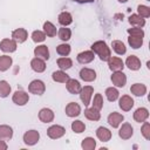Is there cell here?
<instances>
[{
    "instance_id": "cell-1",
    "label": "cell",
    "mask_w": 150,
    "mask_h": 150,
    "mask_svg": "<svg viewBox=\"0 0 150 150\" xmlns=\"http://www.w3.org/2000/svg\"><path fill=\"white\" fill-rule=\"evenodd\" d=\"M90 48L94 52V54H96L100 57L101 61H108L109 57L111 56V49H110V47H108L107 42L103 40L95 41Z\"/></svg>"
},
{
    "instance_id": "cell-2",
    "label": "cell",
    "mask_w": 150,
    "mask_h": 150,
    "mask_svg": "<svg viewBox=\"0 0 150 150\" xmlns=\"http://www.w3.org/2000/svg\"><path fill=\"white\" fill-rule=\"evenodd\" d=\"M28 91L30 94H34V95H38V96H41L45 94L46 91V84L43 81L41 80H33L29 84H28Z\"/></svg>"
},
{
    "instance_id": "cell-3",
    "label": "cell",
    "mask_w": 150,
    "mask_h": 150,
    "mask_svg": "<svg viewBox=\"0 0 150 150\" xmlns=\"http://www.w3.org/2000/svg\"><path fill=\"white\" fill-rule=\"evenodd\" d=\"M39 139H40V132H39L38 130H34V129L27 130V131L23 134V136H22L23 143H25L26 145H28V146L35 145V144L39 142Z\"/></svg>"
},
{
    "instance_id": "cell-4",
    "label": "cell",
    "mask_w": 150,
    "mask_h": 150,
    "mask_svg": "<svg viewBox=\"0 0 150 150\" xmlns=\"http://www.w3.org/2000/svg\"><path fill=\"white\" fill-rule=\"evenodd\" d=\"M66 134V128L59 124H53L47 129V136L50 139H59Z\"/></svg>"
},
{
    "instance_id": "cell-5",
    "label": "cell",
    "mask_w": 150,
    "mask_h": 150,
    "mask_svg": "<svg viewBox=\"0 0 150 150\" xmlns=\"http://www.w3.org/2000/svg\"><path fill=\"white\" fill-rule=\"evenodd\" d=\"M93 94H94V88H93L91 86H84V87L81 88L79 95H80L81 102H82L86 107H88V105L90 104L91 98H93Z\"/></svg>"
},
{
    "instance_id": "cell-6",
    "label": "cell",
    "mask_w": 150,
    "mask_h": 150,
    "mask_svg": "<svg viewBox=\"0 0 150 150\" xmlns=\"http://www.w3.org/2000/svg\"><path fill=\"white\" fill-rule=\"evenodd\" d=\"M110 80H111L114 87H116V88H123L127 84V75L123 73V70L112 71Z\"/></svg>"
},
{
    "instance_id": "cell-7",
    "label": "cell",
    "mask_w": 150,
    "mask_h": 150,
    "mask_svg": "<svg viewBox=\"0 0 150 150\" xmlns=\"http://www.w3.org/2000/svg\"><path fill=\"white\" fill-rule=\"evenodd\" d=\"M12 101L14 104L22 107V105H26L28 103L29 95H28V93H26L23 90H16L12 96Z\"/></svg>"
},
{
    "instance_id": "cell-8",
    "label": "cell",
    "mask_w": 150,
    "mask_h": 150,
    "mask_svg": "<svg viewBox=\"0 0 150 150\" xmlns=\"http://www.w3.org/2000/svg\"><path fill=\"white\" fill-rule=\"evenodd\" d=\"M18 48V43L13 39L5 38L0 41V49L4 53H14Z\"/></svg>"
},
{
    "instance_id": "cell-9",
    "label": "cell",
    "mask_w": 150,
    "mask_h": 150,
    "mask_svg": "<svg viewBox=\"0 0 150 150\" xmlns=\"http://www.w3.org/2000/svg\"><path fill=\"white\" fill-rule=\"evenodd\" d=\"M108 62V67L111 71H120L124 68V61L118 56H110Z\"/></svg>"
},
{
    "instance_id": "cell-10",
    "label": "cell",
    "mask_w": 150,
    "mask_h": 150,
    "mask_svg": "<svg viewBox=\"0 0 150 150\" xmlns=\"http://www.w3.org/2000/svg\"><path fill=\"white\" fill-rule=\"evenodd\" d=\"M79 76H80V79H81L82 81H84V82H94V81L96 80V77H97L96 71H95L94 69L87 68V67H84V68H82V69L80 70Z\"/></svg>"
},
{
    "instance_id": "cell-11",
    "label": "cell",
    "mask_w": 150,
    "mask_h": 150,
    "mask_svg": "<svg viewBox=\"0 0 150 150\" xmlns=\"http://www.w3.org/2000/svg\"><path fill=\"white\" fill-rule=\"evenodd\" d=\"M134 104H135L134 98L129 95H122L121 97H118V107L123 111H130L132 109Z\"/></svg>"
},
{
    "instance_id": "cell-12",
    "label": "cell",
    "mask_w": 150,
    "mask_h": 150,
    "mask_svg": "<svg viewBox=\"0 0 150 150\" xmlns=\"http://www.w3.org/2000/svg\"><path fill=\"white\" fill-rule=\"evenodd\" d=\"M122 125H120V130H118V136L122 138V139H129L132 137L134 135V128L131 127L130 123L125 122V123H121Z\"/></svg>"
},
{
    "instance_id": "cell-13",
    "label": "cell",
    "mask_w": 150,
    "mask_h": 150,
    "mask_svg": "<svg viewBox=\"0 0 150 150\" xmlns=\"http://www.w3.org/2000/svg\"><path fill=\"white\" fill-rule=\"evenodd\" d=\"M38 117L39 120L42 122V123H50L54 121V117H55V114L52 109L49 108H42L40 109L39 114H38Z\"/></svg>"
},
{
    "instance_id": "cell-14",
    "label": "cell",
    "mask_w": 150,
    "mask_h": 150,
    "mask_svg": "<svg viewBox=\"0 0 150 150\" xmlns=\"http://www.w3.org/2000/svg\"><path fill=\"white\" fill-rule=\"evenodd\" d=\"M108 123H109V125L110 127H112L114 129H116V128H118L120 125H121V123L124 121V116L122 115V114H120V112H117V111H112V112H110L109 115H108Z\"/></svg>"
},
{
    "instance_id": "cell-15",
    "label": "cell",
    "mask_w": 150,
    "mask_h": 150,
    "mask_svg": "<svg viewBox=\"0 0 150 150\" xmlns=\"http://www.w3.org/2000/svg\"><path fill=\"white\" fill-rule=\"evenodd\" d=\"M94 59H95V54H94V52H93L91 49H90V50H83V52L79 53L77 56H76L77 62L81 63V64L90 63V62L94 61Z\"/></svg>"
},
{
    "instance_id": "cell-16",
    "label": "cell",
    "mask_w": 150,
    "mask_h": 150,
    "mask_svg": "<svg viewBox=\"0 0 150 150\" xmlns=\"http://www.w3.org/2000/svg\"><path fill=\"white\" fill-rule=\"evenodd\" d=\"M141 60L138 59V56L136 55H129L124 62V67H128L130 70H139L141 69Z\"/></svg>"
},
{
    "instance_id": "cell-17",
    "label": "cell",
    "mask_w": 150,
    "mask_h": 150,
    "mask_svg": "<svg viewBox=\"0 0 150 150\" xmlns=\"http://www.w3.org/2000/svg\"><path fill=\"white\" fill-rule=\"evenodd\" d=\"M64 111H66V115L68 116V117H77V116H80V114H81V107H80V104L79 103H76V102H69L67 105H66V109H64Z\"/></svg>"
},
{
    "instance_id": "cell-18",
    "label": "cell",
    "mask_w": 150,
    "mask_h": 150,
    "mask_svg": "<svg viewBox=\"0 0 150 150\" xmlns=\"http://www.w3.org/2000/svg\"><path fill=\"white\" fill-rule=\"evenodd\" d=\"M12 39L16 43H23L28 39V32L25 28H16L12 32Z\"/></svg>"
},
{
    "instance_id": "cell-19",
    "label": "cell",
    "mask_w": 150,
    "mask_h": 150,
    "mask_svg": "<svg viewBox=\"0 0 150 150\" xmlns=\"http://www.w3.org/2000/svg\"><path fill=\"white\" fill-rule=\"evenodd\" d=\"M134 117V121L137 122V123H143L144 121H146L149 118V110L144 107H141V108H137L132 115Z\"/></svg>"
},
{
    "instance_id": "cell-20",
    "label": "cell",
    "mask_w": 150,
    "mask_h": 150,
    "mask_svg": "<svg viewBox=\"0 0 150 150\" xmlns=\"http://www.w3.org/2000/svg\"><path fill=\"white\" fill-rule=\"evenodd\" d=\"M46 61L40 59V57H33L30 60V68L35 71V73H43L46 70Z\"/></svg>"
},
{
    "instance_id": "cell-21",
    "label": "cell",
    "mask_w": 150,
    "mask_h": 150,
    "mask_svg": "<svg viewBox=\"0 0 150 150\" xmlns=\"http://www.w3.org/2000/svg\"><path fill=\"white\" fill-rule=\"evenodd\" d=\"M66 88H67V90H68L71 95H77V94L80 93L82 86H81L80 81H77V80H75V79H69V80L66 82Z\"/></svg>"
},
{
    "instance_id": "cell-22",
    "label": "cell",
    "mask_w": 150,
    "mask_h": 150,
    "mask_svg": "<svg viewBox=\"0 0 150 150\" xmlns=\"http://www.w3.org/2000/svg\"><path fill=\"white\" fill-rule=\"evenodd\" d=\"M34 55L36 57H40V59L47 61L49 59V49L46 45H39L34 48Z\"/></svg>"
},
{
    "instance_id": "cell-23",
    "label": "cell",
    "mask_w": 150,
    "mask_h": 150,
    "mask_svg": "<svg viewBox=\"0 0 150 150\" xmlns=\"http://www.w3.org/2000/svg\"><path fill=\"white\" fill-rule=\"evenodd\" d=\"M146 86L143 84V83H134L131 87H130V93L134 95V96H137V97H142L146 94Z\"/></svg>"
},
{
    "instance_id": "cell-24",
    "label": "cell",
    "mask_w": 150,
    "mask_h": 150,
    "mask_svg": "<svg viewBox=\"0 0 150 150\" xmlns=\"http://www.w3.org/2000/svg\"><path fill=\"white\" fill-rule=\"evenodd\" d=\"M111 136H112L111 135V131L108 128H105V127H98L96 129V137L101 142H108V141H110Z\"/></svg>"
},
{
    "instance_id": "cell-25",
    "label": "cell",
    "mask_w": 150,
    "mask_h": 150,
    "mask_svg": "<svg viewBox=\"0 0 150 150\" xmlns=\"http://www.w3.org/2000/svg\"><path fill=\"white\" fill-rule=\"evenodd\" d=\"M52 79H53V81L54 82H59V83H66L70 77H69V75L66 73V70H55V71H53V74H52Z\"/></svg>"
},
{
    "instance_id": "cell-26",
    "label": "cell",
    "mask_w": 150,
    "mask_h": 150,
    "mask_svg": "<svg viewBox=\"0 0 150 150\" xmlns=\"http://www.w3.org/2000/svg\"><path fill=\"white\" fill-rule=\"evenodd\" d=\"M84 116H86L87 120L96 122V121H100L101 112H100V110H97V109H95L93 107L91 108H86L84 109Z\"/></svg>"
},
{
    "instance_id": "cell-27",
    "label": "cell",
    "mask_w": 150,
    "mask_h": 150,
    "mask_svg": "<svg viewBox=\"0 0 150 150\" xmlns=\"http://www.w3.org/2000/svg\"><path fill=\"white\" fill-rule=\"evenodd\" d=\"M57 21H59V23L61 25V26H63V27H68L71 22H73V16H71V14L69 13V12H61L60 14H59V16H57Z\"/></svg>"
},
{
    "instance_id": "cell-28",
    "label": "cell",
    "mask_w": 150,
    "mask_h": 150,
    "mask_svg": "<svg viewBox=\"0 0 150 150\" xmlns=\"http://www.w3.org/2000/svg\"><path fill=\"white\" fill-rule=\"evenodd\" d=\"M56 63L61 70H68L73 66V60L68 56H61L56 60Z\"/></svg>"
},
{
    "instance_id": "cell-29",
    "label": "cell",
    "mask_w": 150,
    "mask_h": 150,
    "mask_svg": "<svg viewBox=\"0 0 150 150\" xmlns=\"http://www.w3.org/2000/svg\"><path fill=\"white\" fill-rule=\"evenodd\" d=\"M111 48L117 55H124L127 53V47L121 40H114L111 42Z\"/></svg>"
},
{
    "instance_id": "cell-30",
    "label": "cell",
    "mask_w": 150,
    "mask_h": 150,
    "mask_svg": "<svg viewBox=\"0 0 150 150\" xmlns=\"http://www.w3.org/2000/svg\"><path fill=\"white\" fill-rule=\"evenodd\" d=\"M13 64V59L9 55H1L0 56V71L8 70Z\"/></svg>"
},
{
    "instance_id": "cell-31",
    "label": "cell",
    "mask_w": 150,
    "mask_h": 150,
    "mask_svg": "<svg viewBox=\"0 0 150 150\" xmlns=\"http://www.w3.org/2000/svg\"><path fill=\"white\" fill-rule=\"evenodd\" d=\"M104 94H105L107 100L110 101V102H115V101H117L118 97H120V91L117 90L116 87H108V88L105 89V93H104Z\"/></svg>"
},
{
    "instance_id": "cell-32",
    "label": "cell",
    "mask_w": 150,
    "mask_h": 150,
    "mask_svg": "<svg viewBox=\"0 0 150 150\" xmlns=\"http://www.w3.org/2000/svg\"><path fill=\"white\" fill-rule=\"evenodd\" d=\"M13 137V129L7 124H0V139H11Z\"/></svg>"
},
{
    "instance_id": "cell-33",
    "label": "cell",
    "mask_w": 150,
    "mask_h": 150,
    "mask_svg": "<svg viewBox=\"0 0 150 150\" xmlns=\"http://www.w3.org/2000/svg\"><path fill=\"white\" fill-rule=\"evenodd\" d=\"M129 23L132 27H141V28H143L145 26V19L141 18L138 14H131L129 16Z\"/></svg>"
},
{
    "instance_id": "cell-34",
    "label": "cell",
    "mask_w": 150,
    "mask_h": 150,
    "mask_svg": "<svg viewBox=\"0 0 150 150\" xmlns=\"http://www.w3.org/2000/svg\"><path fill=\"white\" fill-rule=\"evenodd\" d=\"M43 32H45V34L47 35V36H49V38H54V36H56V33H57V29H56V27L54 26V23L53 22H50V21H46L45 23H43Z\"/></svg>"
},
{
    "instance_id": "cell-35",
    "label": "cell",
    "mask_w": 150,
    "mask_h": 150,
    "mask_svg": "<svg viewBox=\"0 0 150 150\" xmlns=\"http://www.w3.org/2000/svg\"><path fill=\"white\" fill-rule=\"evenodd\" d=\"M12 91V87L11 84L6 81V80H1L0 81V97L1 98H6L9 96Z\"/></svg>"
},
{
    "instance_id": "cell-36",
    "label": "cell",
    "mask_w": 150,
    "mask_h": 150,
    "mask_svg": "<svg viewBox=\"0 0 150 150\" xmlns=\"http://www.w3.org/2000/svg\"><path fill=\"white\" fill-rule=\"evenodd\" d=\"M57 36H59V39L62 40L63 42L69 41L70 38H71V30H70V28H68V27H63V26H62V27L57 30Z\"/></svg>"
},
{
    "instance_id": "cell-37",
    "label": "cell",
    "mask_w": 150,
    "mask_h": 150,
    "mask_svg": "<svg viewBox=\"0 0 150 150\" xmlns=\"http://www.w3.org/2000/svg\"><path fill=\"white\" fill-rule=\"evenodd\" d=\"M128 43H129V46H130L132 49H138V48H141V47L143 46V38L129 35V38H128Z\"/></svg>"
},
{
    "instance_id": "cell-38",
    "label": "cell",
    "mask_w": 150,
    "mask_h": 150,
    "mask_svg": "<svg viewBox=\"0 0 150 150\" xmlns=\"http://www.w3.org/2000/svg\"><path fill=\"white\" fill-rule=\"evenodd\" d=\"M81 148L83 150H94L96 148V141L93 137H86L81 142Z\"/></svg>"
},
{
    "instance_id": "cell-39",
    "label": "cell",
    "mask_w": 150,
    "mask_h": 150,
    "mask_svg": "<svg viewBox=\"0 0 150 150\" xmlns=\"http://www.w3.org/2000/svg\"><path fill=\"white\" fill-rule=\"evenodd\" d=\"M71 52V47L70 45L63 42V43H60L57 47H56V53L60 55V56H68Z\"/></svg>"
},
{
    "instance_id": "cell-40",
    "label": "cell",
    "mask_w": 150,
    "mask_h": 150,
    "mask_svg": "<svg viewBox=\"0 0 150 150\" xmlns=\"http://www.w3.org/2000/svg\"><path fill=\"white\" fill-rule=\"evenodd\" d=\"M90 103H91V107H93V108H95V109H97V110L101 111V109L103 108V103H104L102 95H101L100 93L95 94V95H94V98H93V101H91Z\"/></svg>"
},
{
    "instance_id": "cell-41",
    "label": "cell",
    "mask_w": 150,
    "mask_h": 150,
    "mask_svg": "<svg viewBox=\"0 0 150 150\" xmlns=\"http://www.w3.org/2000/svg\"><path fill=\"white\" fill-rule=\"evenodd\" d=\"M30 38H32V40H33L35 43H40V42H43V41L46 40L47 35L45 34L43 30H39V29H38V30H34V32L32 33Z\"/></svg>"
},
{
    "instance_id": "cell-42",
    "label": "cell",
    "mask_w": 150,
    "mask_h": 150,
    "mask_svg": "<svg viewBox=\"0 0 150 150\" xmlns=\"http://www.w3.org/2000/svg\"><path fill=\"white\" fill-rule=\"evenodd\" d=\"M70 128H71V130H73L75 134H82V132L86 130V124H84L82 121L76 120V121H74V122L71 123Z\"/></svg>"
},
{
    "instance_id": "cell-43",
    "label": "cell",
    "mask_w": 150,
    "mask_h": 150,
    "mask_svg": "<svg viewBox=\"0 0 150 150\" xmlns=\"http://www.w3.org/2000/svg\"><path fill=\"white\" fill-rule=\"evenodd\" d=\"M137 14L143 19H148L150 16V7L146 5H138L137 6Z\"/></svg>"
},
{
    "instance_id": "cell-44",
    "label": "cell",
    "mask_w": 150,
    "mask_h": 150,
    "mask_svg": "<svg viewBox=\"0 0 150 150\" xmlns=\"http://www.w3.org/2000/svg\"><path fill=\"white\" fill-rule=\"evenodd\" d=\"M141 134L143 135V137L146 141L150 139V123L149 122H146V121L143 122V124L141 127Z\"/></svg>"
},
{
    "instance_id": "cell-45",
    "label": "cell",
    "mask_w": 150,
    "mask_h": 150,
    "mask_svg": "<svg viewBox=\"0 0 150 150\" xmlns=\"http://www.w3.org/2000/svg\"><path fill=\"white\" fill-rule=\"evenodd\" d=\"M127 32H128L129 35L144 38V30H143V28H141V27H131V28H128Z\"/></svg>"
},
{
    "instance_id": "cell-46",
    "label": "cell",
    "mask_w": 150,
    "mask_h": 150,
    "mask_svg": "<svg viewBox=\"0 0 150 150\" xmlns=\"http://www.w3.org/2000/svg\"><path fill=\"white\" fill-rule=\"evenodd\" d=\"M7 148H8L7 143H6L5 141L0 139V150H7Z\"/></svg>"
},
{
    "instance_id": "cell-47",
    "label": "cell",
    "mask_w": 150,
    "mask_h": 150,
    "mask_svg": "<svg viewBox=\"0 0 150 150\" xmlns=\"http://www.w3.org/2000/svg\"><path fill=\"white\" fill-rule=\"evenodd\" d=\"M74 1H76L79 4H89V2H94L95 0H74Z\"/></svg>"
},
{
    "instance_id": "cell-48",
    "label": "cell",
    "mask_w": 150,
    "mask_h": 150,
    "mask_svg": "<svg viewBox=\"0 0 150 150\" xmlns=\"http://www.w3.org/2000/svg\"><path fill=\"white\" fill-rule=\"evenodd\" d=\"M118 2H121V4H125L127 1H129V0H117Z\"/></svg>"
},
{
    "instance_id": "cell-49",
    "label": "cell",
    "mask_w": 150,
    "mask_h": 150,
    "mask_svg": "<svg viewBox=\"0 0 150 150\" xmlns=\"http://www.w3.org/2000/svg\"><path fill=\"white\" fill-rule=\"evenodd\" d=\"M146 67H148V69H150V62L149 61L146 62Z\"/></svg>"
},
{
    "instance_id": "cell-50",
    "label": "cell",
    "mask_w": 150,
    "mask_h": 150,
    "mask_svg": "<svg viewBox=\"0 0 150 150\" xmlns=\"http://www.w3.org/2000/svg\"><path fill=\"white\" fill-rule=\"evenodd\" d=\"M146 1H150V0H146Z\"/></svg>"
}]
</instances>
